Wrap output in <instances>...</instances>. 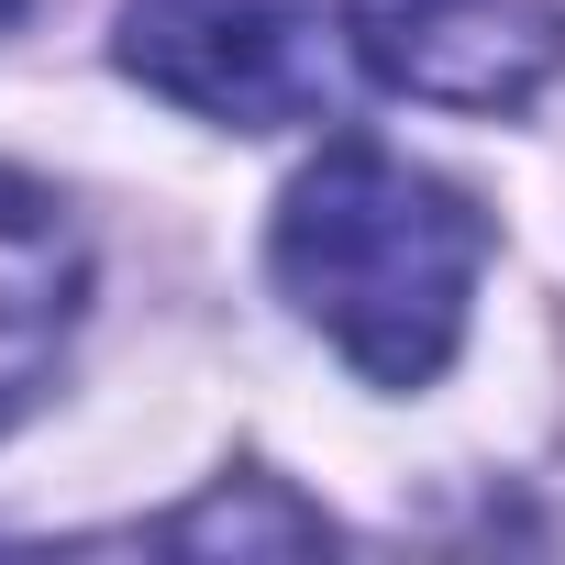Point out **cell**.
I'll use <instances>...</instances> for the list:
<instances>
[{
    "label": "cell",
    "instance_id": "1",
    "mask_svg": "<svg viewBox=\"0 0 565 565\" xmlns=\"http://www.w3.org/2000/svg\"><path fill=\"white\" fill-rule=\"evenodd\" d=\"M266 266L289 311L366 377V388H433L466 344V300L488 266V222L466 189L388 145H322L277 200Z\"/></svg>",
    "mask_w": 565,
    "mask_h": 565
},
{
    "label": "cell",
    "instance_id": "2",
    "mask_svg": "<svg viewBox=\"0 0 565 565\" xmlns=\"http://www.w3.org/2000/svg\"><path fill=\"white\" fill-rule=\"evenodd\" d=\"M122 78L156 100L277 134L333 111V0H122Z\"/></svg>",
    "mask_w": 565,
    "mask_h": 565
},
{
    "label": "cell",
    "instance_id": "3",
    "mask_svg": "<svg viewBox=\"0 0 565 565\" xmlns=\"http://www.w3.org/2000/svg\"><path fill=\"white\" fill-rule=\"evenodd\" d=\"M377 89L433 111H532L565 67V0H344Z\"/></svg>",
    "mask_w": 565,
    "mask_h": 565
},
{
    "label": "cell",
    "instance_id": "4",
    "mask_svg": "<svg viewBox=\"0 0 565 565\" xmlns=\"http://www.w3.org/2000/svg\"><path fill=\"white\" fill-rule=\"evenodd\" d=\"M78 300H89L78 222L56 211V189L0 167V433H12L34 411V388L56 377V355L78 333Z\"/></svg>",
    "mask_w": 565,
    "mask_h": 565
},
{
    "label": "cell",
    "instance_id": "5",
    "mask_svg": "<svg viewBox=\"0 0 565 565\" xmlns=\"http://www.w3.org/2000/svg\"><path fill=\"white\" fill-rule=\"evenodd\" d=\"M156 543H167V554H322L333 521H322L311 499H289L277 477H222V488L189 499Z\"/></svg>",
    "mask_w": 565,
    "mask_h": 565
},
{
    "label": "cell",
    "instance_id": "6",
    "mask_svg": "<svg viewBox=\"0 0 565 565\" xmlns=\"http://www.w3.org/2000/svg\"><path fill=\"white\" fill-rule=\"evenodd\" d=\"M12 12H23V0H0V23H12Z\"/></svg>",
    "mask_w": 565,
    "mask_h": 565
}]
</instances>
